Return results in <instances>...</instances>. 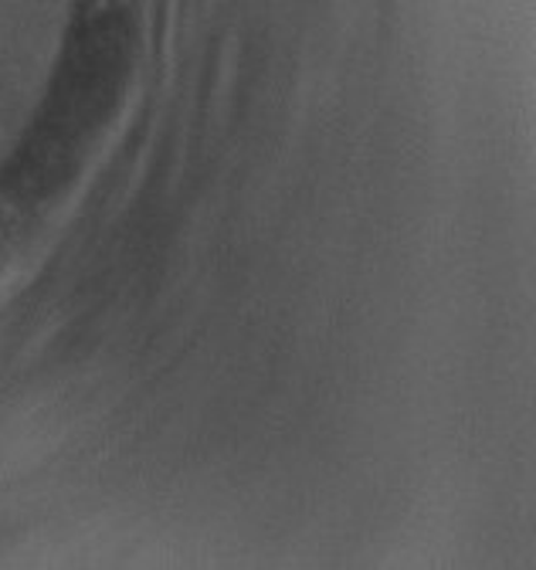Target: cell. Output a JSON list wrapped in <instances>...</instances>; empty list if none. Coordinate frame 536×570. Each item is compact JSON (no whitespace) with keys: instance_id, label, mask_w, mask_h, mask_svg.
Wrapping results in <instances>:
<instances>
[{"instance_id":"obj_1","label":"cell","mask_w":536,"mask_h":570,"mask_svg":"<svg viewBox=\"0 0 536 570\" xmlns=\"http://www.w3.org/2000/svg\"><path fill=\"white\" fill-rule=\"evenodd\" d=\"M8 265H11V255H8V252H0V282L8 278Z\"/></svg>"}]
</instances>
